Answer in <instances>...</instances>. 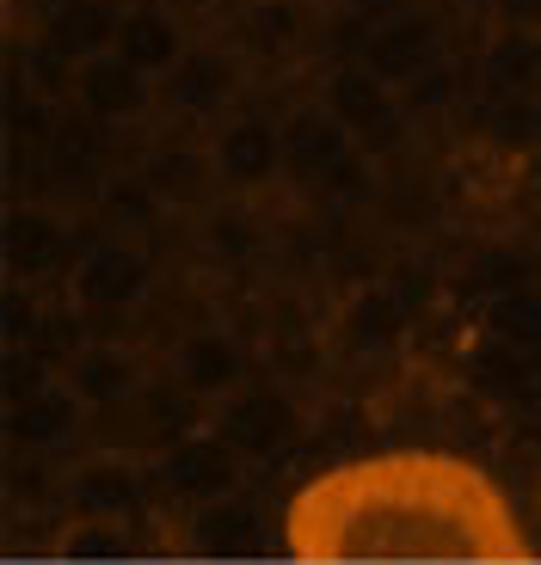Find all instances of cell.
<instances>
[{
    "mask_svg": "<svg viewBox=\"0 0 541 565\" xmlns=\"http://www.w3.org/2000/svg\"><path fill=\"white\" fill-rule=\"evenodd\" d=\"M284 547L308 565H517L529 559V529L480 461L388 449L301 486Z\"/></svg>",
    "mask_w": 541,
    "mask_h": 565,
    "instance_id": "cell-1",
    "label": "cell"
}]
</instances>
